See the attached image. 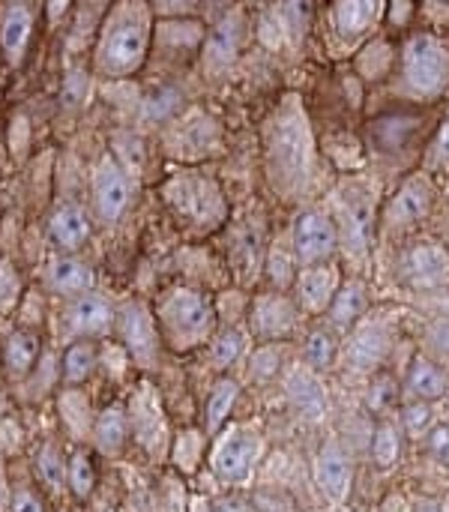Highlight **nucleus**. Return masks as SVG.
Returning <instances> with one entry per match:
<instances>
[{"label":"nucleus","instance_id":"obj_39","mask_svg":"<svg viewBox=\"0 0 449 512\" xmlns=\"http://www.w3.org/2000/svg\"><path fill=\"white\" fill-rule=\"evenodd\" d=\"M84 81H87V75L81 69L69 72L66 75V84H63V102H78L81 99V90H84Z\"/></svg>","mask_w":449,"mask_h":512},{"label":"nucleus","instance_id":"obj_10","mask_svg":"<svg viewBox=\"0 0 449 512\" xmlns=\"http://www.w3.org/2000/svg\"><path fill=\"white\" fill-rule=\"evenodd\" d=\"M297 294L303 309L309 312H324L333 306L339 294V270L336 267H309L297 279Z\"/></svg>","mask_w":449,"mask_h":512},{"label":"nucleus","instance_id":"obj_44","mask_svg":"<svg viewBox=\"0 0 449 512\" xmlns=\"http://www.w3.org/2000/svg\"><path fill=\"white\" fill-rule=\"evenodd\" d=\"M6 408H9V402H6V396H3V390H0V417L6 414Z\"/></svg>","mask_w":449,"mask_h":512},{"label":"nucleus","instance_id":"obj_34","mask_svg":"<svg viewBox=\"0 0 449 512\" xmlns=\"http://www.w3.org/2000/svg\"><path fill=\"white\" fill-rule=\"evenodd\" d=\"M333 354H336V342H333L330 333L318 330V333L309 336V342H306V357H309L312 366H327V363L333 360Z\"/></svg>","mask_w":449,"mask_h":512},{"label":"nucleus","instance_id":"obj_28","mask_svg":"<svg viewBox=\"0 0 449 512\" xmlns=\"http://www.w3.org/2000/svg\"><path fill=\"white\" fill-rule=\"evenodd\" d=\"M384 354H387V336L378 330H363L351 345V360L357 366H375L384 360Z\"/></svg>","mask_w":449,"mask_h":512},{"label":"nucleus","instance_id":"obj_40","mask_svg":"<svg viewBox=\"0 0 449 512\" xmlns=\"http://www.w3.org/2000/svg\"><path fill=\"white\" fill-rule=\"evenodd\" d=\"M429 336H432V345H435V348H441V351H447L449 354V321L435 324Z\"/></svg>","mask_w":449,"mask_h":512},{"label":"nucleus","instance_id":"obj_15","mask_svg":"<svg viewBox=\"0 0 449 512\" xmlns=\"http://www.w3.org/2000/svg\"><path fill=\"white\" fill-rule=\"evenodd\" d=\"M120 333H123V342L129 345V351L138 360H150L156 354V330H153V321L147 318V312L138 303H129L120 312Z\"/></svg>","mask_w":449,"mask_h":512},{"label":"nucleus","instance_id":"obj_30","mask_svg":"<svg viewBox=\"0 0 449 512\" xmlns=\"http://www.w3.org/2000/svg\"><path fill=\"white\" fill-rule=\"evenodd\" d=\"M363 306H366L363 288L348 285V288H342V291L336 294V300H333L330 312H333V321H336L339 327H348V324H354V321L360 318Z\"/></svg>","mask_w":449,"mask_h":512},{"label":"nucleus","instance_id":"obj_20","mask_svg":"<svg viewBox=\"0 0 449 512\" xmlns=\"http://www.w3.org/2000/svg\"><path fill=\"white\" fill-rule=\"evenodd\" d=\"M351 480V468L348 459L339 447H324L321 459H318V483L330 498H342Z\"/></svg>","mask_w":449,"mask_h":512},{"label":"nucleus","instance_id":"obj_21","mask_svg":"<svg viewBox=\"0 0 449 512\" xmlns=\"http://www.w3.org/2000/svg\"><path fill=\"white\" fill-rule=\"evenodd\" d=\"M66 486L75 501H90L96 489V462L90 450H75L66 459Z\"/></svg>","mask_w":449,"mask_h":512},{"label":"nucleus","instance_id":"obj_35","mask_svg":"<svg viewBox=\"0 0 449 512\" xmlns=\"http://www.w3.org/2000/svg\"><path fill=\"white\" fill-rule=\"evenodd\" d=\"M9 512H45V504L30 486H15L9 495Z\"/></svg>","mask_w":449,"mask_h":512},{"label":"nucleus","instance_id":"obj_8","mask_svg":"<svg viewBox=\"0 0 449 512\" xmlns=\"http://www.w3.org/2000/svg\"><path fill=\"white\" fill-rule=\"evenodd\" d=\"M294 246L300 261L318 264L336 249V225L324 213H303L294 228Z\"/></svg>","mask_w":449,"mask_h":512},{"label":"nucleus","instance_id":"obj_14","mask_svg":"<svg viewBox=\"0 0 449 512\" xmlns=\"http://www.w3.org/2000/svg\"><path fill=\"white\" fill-rule=\"evenodd\" d=\"M39 354H42V339L33 330H15L3 342V372L9 378H24L33 372Z\"/></svg>","mask_w":449,"mask_h":512},{"label":"nucleus","instance_id":"obj_42","mask_svg":"<svg viewBox=\"0 0 449 512\" xmlns=\"http://www.w3.org/2000/svg\"><path fill=\"white\" fill-rule=\"evenodd\" d=\"M438 159L449 165V120L441 126V135H438Z\"/></svg>","mask_w":449,"mask_h":512},{"label":"nucleus","instance_id":"obj_46","mask_svg":"<svg viewBox=\"0 0 449 512\" xmlns=\"http://www.w3.org/2000/svg\"><path fill=\"white\" fill-rule=\"evenodd\" d=\"M420 512H438L435 507H420Z\"/></svg>","mask_w":449,"mask_h":512},{"label":"nucleus","instance_id":"obj_12","mask_svg":"<svg viewBox=\"0 0 449 512\" xmlns=\"http://www.w3.org/2000/svg\"><path fill=\"white\" fill-rule=\"evenodd\" d=\"M48 234H51V243L57 249L78 252L90 240V219H87L84 207H78V204L60 207L48 222Z\"/></svg>","mask_w":449,"mask_h":512},{"label":"nucleus","instance_id":"obj_31","mask_svg":"<svg viewBox=\"0 0 449 512\" xmlns=\"http://www.w3.org/2000/svg\"><path fill=\"white\" fill-rule=\"evenodd\" d=\"M21 300V276L12 261L0 258V315H9Z\"/></svg>","mask_w":449,"mask_h":512},{"label":"nucleus","instance_id":"obj_18","mask_svg":"<svg viewBox=\"0 0 449 512\" xmlns=\"http://www.w3.org/2000/svg\"><path fill=\"white\" fill-rule=\"evenodd\" d=\"M240 39H243V21L240 15H228L225 21H219V27L210 33V42H207V66L219 69L225 63H231L240 51Z\"/></svg>","mask_w":449,"mask_h":512},{"label":"nucleus","instance_id":"obj_17","mask_svg":"<svg viewBox=\"0 0 449 512\" xmlns=\"http://www.w3.org/2000/svg\"><path fill=\"white\" fill-rule=\"evenodd\" d=\"M129 438V417L120 405L105 408L93 423V447L105 456H120Z\"/></svg>","mask_w":449,"mask_h":512},{"label":"nucleus","instance_id":"obj_36","mask_svg":"<svg viewBox=\"0 0 449 512\" xmlns=\"http://www.w3.org/2000/svg\"><path fill=\"white\" fill-rule=\"evenodd\" d=\"M393 399H396V384L390 378H378V384L369 393V408L372 411H384V405L393 402Z\"/></svg>","mask_w":449,"mask_h":512},{"label":"nucleus","instance_id":"obj_24","mask_svg":"<svg viewBox=\"0 0 449 512\" xmlns=\"http://www.w3.org/2000/svg\"><path fill=\"white\" fill-rule=\"evenodd\" d=\"M279 150L276 153L282 159V168L285 174H291V180H297L306 168V141H303V126L300 123H285L282 126V135H279Z\"/></svg>","mask_w":449,"mask_h":512},{"label":"nucleus","instance_id":"obj_41","mask_svg":"<svg viewBox=\"0 0 449 512\" xmlns=\"http://www.w3.org/2000/svg\"><path fill=\"white\" fill-rule=\"evenodd\" d=\"M9 480H6V468H3V456H0V512H9Z\"/></svg>","mask_w":449,"mask_h":512},{"label":"nucleus","instance_id":"obj_2","mask_svg":"<svg viewBox=\"0 0 449 512\" xmlns=\"http://www.w3.org/2000/svg\"><path fill=\"white\" fill-rule=\"evenodd\" d=\"M159 318H162L165 336L180 348H192V345L204 342L213 330V309H210L207 297L192 288L171 291L162 303Z\"/></svg>","mask_w":449,"mask_h":512},{"label":"nucleus","instance_id":"obj_13","mask_svg":"<svg viewBox=\"0 0 449 512\" xmlns=\"http://www.w3.org/2000/svg\"><path fill=\"white\" fill-rule=\"evenodd\" d=\"M252 327L258 336L264 339H276V336H288L294 330V306L285 297L276 294H264L255 300L252 309Z\"/></svg>","mask_w":449,"mask_h":512},{"label":"nucleus","instance_id":"obj_4","mask_svg":"<svg viewBox=\"0 0 449 512\" xmlns=\"http://www.w3.org/2000/svg\"><path fill=\"white\" fill-rule=\"evenodd\" d=\"M165 195L171 198V204L192 219L195 225H210L222 216V195L219 186L207 177L198 174H183L177 180L168 183Z\"/></svg>","mask_w":449,"mask_h":512},{"label":"nucleus","instance_id":"obj_33","mask_svg":"<svg viewBox=\"0 0 449 512\" xmlns=\"http://www.w3.org/2000/svg\"><path fill=\"white\" fill-rule=\"evenodd\" d=\"M240 354H243V333H237V330H225L213 342V363L216 366H231Z\"/></svg>","mask_w":449,"mask_h":512},{"label":"nucleus","instance_id":"obj_45","mask_svg":"<svg viewBox=\"0 0 449 512\" xmlns=\"http://www.w3.org/2000/svg\"><path fill=\"white\" fill-rule=\"evenodd\" d=\"M0 375H3V345H0Z\"/></svg>","mask_w":449,"mask_h":512},{"label":"nucleus","instance_id":"obj_5","mask_svg":"<svg viewBox=\"0 0 449 512\" xmlns=\"http://www.w3.org/2000/svg\"><path fill=\"white\" fill-rule=\"evenodd\" d=\"M126 207H129L126 171L114 159H105L96 168V177H93V210H96L99 222L114 225L126 213Z\"/></svg>","mask_w":449,"mask_h":512},{"label":"nucleus","instance_id":"obj_16","mask_svg":"<svg viewBox=\"0 0 449 512\" xmlns=\"http://www.w3.org/2000/svg\"><path fill=\"white\" fill-rule=\"evenodd\" d=\"M99 363L96 339H72L60 357V381L63 387H81Z\"/></svg>","mask_w":449,"mask_h":512},{"label":"nucleus","instance_id":"obj_7","mask_svg":"<svg viewBox=\"0 0 449 512\" xmlns=\"http://www.w3.org/2000/svg\"><path fill=\"white\" fill-rule=\"evenodd\" d=\"M33 33V6L3 3L0 6V57L9 66H21Z\"/></svg>","mask_w":449,"mask_h":512},{"label":"nucleus","instance_id":"obj_1","mask_svg":"<svg viewBox=\"0 0 449 512\" xmlns=\"http://www.w3.org/2000/svg\"><path fill=\"white\" fill-rule=\"evenodd\" d=\"M147 45H150L147 6L123 3L111 12L108 24L102 27L96 45V69L108 78L132 75L147 57Z\"/></svg>","mask_w":449,"mask_h":512},{"label":"nucleus","instance_id":"obj_11","mask_svg":"<svg viewBox=\"0 0 449 512\" xmlns=\"http://www.w3.org/2000/svg\"><path fill=\"white\" fill-rule=\"evenodd\" d=\"M258 450H261V444L252 435H237V438L225 441L219 447V453H216V474H219V480H225V483L246 480Z\"/></svg>","mask_w":449,"mask_h":512},{"label":"nucleus","instance_id":"obj_32","mask_svg":"<svg viewBox=\"0 0 449 512\" xmlns=\"http://www.w3.org/2000/svg\"><path fill=\"white\" fill-rule=\"evenodd\" d=\"M372 456L381 468H393L396 456H399V435L390 423H381L375 432V444H372Z\"/></svg>","mask_w":449,"mask_h":512},{"label":"nucleus","instance_id":"obj_29","mask_svg":"<svg viewBox=\"0 0 449 512\" xmlns=\"http://www.w3.org/2000/svg\"><path fill=\"white\" fill-rule=\"evenodd\" d=\"M288 390H291V399L297 402V408H300L306 417H321V411H324V396H321V390H318V384H315L312 378L294 375L291 384H288Z\"/></svg>","mask_w":449,"mask_h":512},{"label":"nucleus","instance_id":"obj_47","mask_svg":"<svg viewBox=\"0 0 449 512\" xmlns=\"http://www.w3.org/2000/svg\"><path fill=\"white\" fill-rule=\"evenodd\" d=\"M204 512H216V510H204Z\"/></svg>","mask_w":449,"mask_h":512},{"label":"nucleus","instance_id":"obj_23","mask_svg":"<svg viewBox=\"0 0 449 512\" xmlns=\"http://www.w3.org/2000/svg\"><path fill=\"white\" fill-rule=\"evenodd\" d=\"M411 273L426 282V285H435V282H447L449 279V255L441 246H417L411 252Z\"/></svg>","mask_w":449,"mask_h":512},{"label":"nucleus","instance_id":"obj_37","mask_svg":"<svg viewBox=\"0 0 449 512\" xmlns=\"http://www.w3.org/2000/svg\"><path fill=\"white\" fill-rule=\"evenodd\" d=\"M429 450H432V456H435L441 465H447L449 468V426L432 429V435H429Z\"/></svg>","mask_w":449,"mask_h":512},{"label":"nucleus","instance_id":"obj_19","mask_svg":"<svg viewBox=\"0 0 449 512\" xmlns=\"http://www.w3.org/2000/svg\"><path fill=\"white\" fill-rule=\"evenodd\" d=\"M432 204V189L426 180H411L402 186V192L390 204V219L393 222H414L429 213Z\"/></svg>","mask_w":449,"mask_h":512},{"label":"nucleus","instance_id":"obj_22","mask_svg":"<svg viewBox=\"0 0 449 512\" xmlns=\"http://www.w3.org/2000/svg\"><path fill=\"white\" fill-rule=\"evenodd\" d=\"M237 393H240V387L234 381H228V378L213 384V390L207 396V405H204V426H207L210 435H216L222 429V423L228 420V414H231V408L237 402Z\"/></svg>","mask_w":449,"mask_h":512},{"label":"nucleus","instance_id":"obj_38","mask_svg":"<svg viewBox=\"0 0 449 512\" xmlns=\"http://www.w3.org/2000/svg\"><path fill=\"white\" fill-rule=\"evenodd\" d=\"M405 423H408L411 432H423V429L432 423L429 405H426V402H423V405H408V408H405Z\"/></svg>","mask_w":449,"mask_h":512},{"label":"nucleus","instance_id":"obj_9","mask_svg":"<svg viewBox=\"0 0 449 512\" xmlns=\"http://www.w3.org/2000/svg\"><path fill=\"white\" fill-rule=\"evenodd\" d=\"M45 285H48V291H51V294L75 300V297H84V294H90V291H93V285H96V273H93V267H90V264H84V261L72 258V255H60V258H54V261L48 264Z\"/></svg>","mask_w":449,"mask_h":512},{"label":"nucleus","instance_id":"obj_26","mask_svg":"<svg viewBox=\"0 0 449 512\" xmlns=\"http://www.w3.org/2000/svg\"><path fill=\"white\" fill-rule=\"evenodd\" d=\"M411 390L420 396V399H441L447 393V378L441 369H435L429 360H417L414 369H411Z\"/></svg>","mask_w":449,"mask_h":512},{"label":"nucleus","instance_id":"obj_43","mask_svg":"<svg viewBox=\"0 0 449 512\" xmlns=\"http://www.w3.org/2000/svg\"><path fill=\"white\" fill-rule=\"evenodd\" d=\"M438 306H441V309L449 315V291H444V294L438 297Z\"/></svg>","mask_w":449,"mask_h":512},{"label":"nucleus","instance_id":"obj_3","mask_svg":"<svg viewBox=\"0 0 449 512\" xmlns=\"http://www.w3.org/2000/svg\"><path fill=\"white\" fill-rule=\"evenodd\" d=\"M405 78L420 93H438L449 78L447 45L429 33H417L405 45Z\"/></svg>","mask_w":449,"mask_h":512},{"label":"nucleus","instance_id":"obj_27","mask_svg":"<svg viewBox=\"0 0 449 512\" xmlns=\"http://www.w3.org/2000/svg\"><path fill=\"white\" fill-rule=\"evenodd\" d=\"M378 3H336V24L345 36H360L372 15H375Z\"/></svg>","mask_w":449,"mask_h":512},{"label":"nucleus","instance_id":"obj_25","mask_svg":"<svg viewBox=\"0 0 449 512\" xmlns=\"http://www.w3.org/2000/svg\"><path fill=\"white\" fill-rule=\"evenodd\" d=\"M36 477L42 483V489H48L51 495L66 489V459L60 456V450L54 444H42L36 453Z\"/></svg>","mask_w":449,"mask_h":512},{"label":"nucleus","instance_id":"obj_6","mask_svg":"<svg viewBox=\"0 0 449 512\" xmlns=\"http://www.w3.org/2000/svg\"><path fill=\"white\" fill-rule=\"evenodd\" d=\"M63 330L72 336V339H96L102 333L111 330V306L105 297L99 294H84V297H75L63 315Z\"/></svg>","mask_w":449,"mask_h":512}]
</instances>
